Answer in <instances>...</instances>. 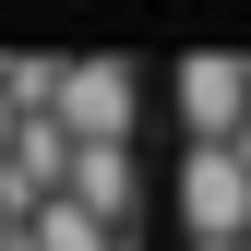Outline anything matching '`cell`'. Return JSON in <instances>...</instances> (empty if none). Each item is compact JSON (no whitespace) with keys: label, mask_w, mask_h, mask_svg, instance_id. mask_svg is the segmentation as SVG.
<instances>
[{"label":"cell","mask_w":251,"mask_h":251,"mask_svg":"<svg viewBox=\"0 0 251 251\" xmlns=\"http://www.w3.org/2000/svg\"><path fill=\"white\" fill-rule=\"evenodd\" d=\"M227 251H251V239H227Z\"/></svg>","instance_id":"obj_4"},{"label":"cell","mask_w":251,"mask_h":251,"mask_svg":"<svg viewBox=\"0 0 251 251\" xmlns=\"http://www.w3.org/2000/svg\"><path fill=\"white\" fill-rule=\"evenodd\" d=\"M179 144H251V60H179Z\"/></svg>","instance_id":"obj_3"},{"label":"cell","mask_w":251,"mask_h":251,"mask_svg":"<svg viewBox=\"0 0 251 251\" xmlns=\"http://www.w3.org/2000/svg\"><path fill=\"white\" fill-rule=\"evenodd\" d=\"M48 120L72 144H132L144 132V72L132 60H48Z\"/></svg>","instance_id":"obj_2"},{"label":"cell","mask_w":251,"mask_h":251,"mask_svg":"<svg viewBox=\"0 0 251 251\" xmlns=\"http://www.w3.org/2000/svg\"><path fill=\"white\" fill-rule=\"evenodd\" d=\"M179 239L192 251H227L251 239V144H179Z\"/></svg>","instance_id":"obj_1"}]
</instances>
